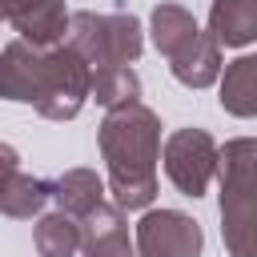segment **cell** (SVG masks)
Returning a JSON list of instances; mask_svg holds the SVG:
<instances>
[{"label": "cell", "mask_w": 257, "mask_h": 257, "mask_svg": "<svg viewBox=\"0 0 257 257\" xmlns=\"http://www.w3.org/2000/svg\"><path fill=\"white\" fill-rule=\"evenodd\" d=\"M217 84H221L217 100L229 116H257V52L229 60Z\"/></svg>", "instance_id": "4fadbf2b"}, {"label": "cell", "mask_w": 257, "mask_h": 257, "mask_svg": "<svg viewBox=\"0 0 257 257\" xmlns=\"http://www.w3.org/2000/svg\"><path fill=\"white\" fill-rule=\"evenodd\" d=\"M209 32L225 48H245L257 40V0H213Z\"/></svg>", "instance_id": "8fae6325"}, {"label": "cell", "mask_w": 257, "mask_h": 257, "mask_svg": "<svg viewBox=\"0 0 257 257\" xmlns=\"http://www.w3.org/2000/svg\"><path fill=\"white\" fill-rule=\"evenodd\" d=\"M0 20H4V4H0Z\"/></svg>", "instance_id": "ac0fdd59"}, {"label": "cell", "mask_w": 257, "mask_h": 257, "mask_svg": "<svg viewBox=\"0 0 257 257\" xmlns=\"http://www.w3.org/2000/svg\"><path fill=\"white\" fill-rule=\"evenodd\" d=\"M48 197H52V181H40V177L24 173L16 149L0 141V213L16 217V221H28L44 209Z\"/></svg>", "instance_id": "52a82bcc"}, {"label": "cell", "mask_w": 257, "mask_h": 257, "mask_svg": "<svg viewBox=\"0 0 257 257\" xmlns=\"http://www.w3.org/2000/svg\"><path fill=\"white\" fill-rule=\"evenodd\" d=\"M169 72L185 84V88H209L221 80V44L213 32H201L189 48H181L169 60Z\"/></svg>", "instance_id": "30bf717a"}, {"label": "cell", "mask_w": 257, "mask_h": 257, "mask_svg": "<svg viewBox=\"0 0 257 257\" xmlns=\"http://www.w3.org/2000/svg\"><path fill=\"white\" fill-rule=\"evenodd\" d=\"M149 28H153V44H157V52H161L165 60H173L181 48H189V44L201 36L193 12L181 8V4H157L153 16H149Z\"/></svg>", "instance_id": "5bb4252c"}, {"label": "cell", "mask_w": 257, "mask_h": 257, "mask_svg": "<svg viewBox=\"0 0 257 257\" xmlns=\"http://www.w3.org/2000/svg\"><path fill=\"white\" fill-rule=\"evenodd\" d=\"M221 237L229 257H257V137L221 149Z\"/></svg>", "instance_id": "7a4b0ae2"}, {"label": "cell", "mask_w": 257, "mask_h": 257, "mask_svg": "<svg viewBox=\"0 0 257 257\" xmlns=\"http://www.w3.org/2000/svg\"><path fill=\"white\" fill-rule=\"evenodd\" d=\"M169 181L185 197H201L221 173V145L205 128H173L161 149Z\"/></svg>", "instance_id": "5b68a950"}, {"label": "cell", "mask_w": 257, "mask_h": 257, "mask_svg": "<svg viewBox=\"0 0 257 257\" xmlns=\"http://www.w3.org/2000/svg\"><path fill=\"white\" fill-rule=\"evenodd\" d=\"M68 44L92 64H133L145 52V28L133 12H72Z\"/></svg>", "instance_id": "277c9868"}, {"label": "cell", "mask_w": 257, "mask_h": 257, "mask_svg": "<svg viewBox=\"0 0 257 257\" xmlns=\"http://www.w3.org/2000/svg\"><path fill=\"white\" fill-rule=\"evenodd\" d=\"M120 213L124 209L116 201H104V205H96L80 221V229H84V245H80L84 257H137L133 245H128V225H124Z\"/></svg>", "instance_id": "ba28073f"}, {"label": "cell", "mask_w": 257, "mask_h": 257, "mask_svg": "<svg viewBox=\"0 0 257 257\" xmlns=\"http://www.w3.org/2000/svg\"><path fill=\"white\" fill-rule=\"evenodd\" d=\"M205 233L181 209H149L137 221V253L141 257H201Z\"/></svg>", "instance_id": "8992f818"}, {"label": "cell", "mask_w": 257, "mask_h": 257, "mask_svg": "<svg viewBox=\"0 0 257 257\" xmlns=\"http://www.w3.org/2000/svg\"><path fill=\"white\" fill-rule=\"evenodd\" d=\"M32 241H36V253L40 257H72L84 245V229H80V221L72 213L56 209V213H44L36 221Z\"/></svg>", "instance_id": "9a60e30c"}, {"label": "cell", "mask_w": 257, "mask_h": 257, "mask_svg": "<svg viewBox=\"0 0 257 257\" xmlns=\"http://www.w3.org/2000/svg\"><path fill=\"white\" fill-rule=\"evenodd\" d=\"M100 108H120L133 104L141 96V76L128 64H108V68H92V92H88Z\"/></svg>", "instance_id": "2e32d148"}, {"label": "cell", "mask_w": 257, "mask_h": 257, "mask_svg": "<svg viewBox=\"0 0 257 257\" xmlns=\"http://www.w3.org/2000/svg\"><path fill=\"white\" fill-rule=\"evenodd\" d=\"M100 157L108 165V193L120 209H149L157 197L161 116L133 100L108 108L100 120Z\"/></svg>", "instance_id": "6da1fadb"}, {"label": "cell", "mask_w": 257, "mask_h": 257, "mask_svg": "<svg viewBox=\"0 0 257 257\" xmlns=\"http://www.w3.org/2000/svg\"><path fill=\"white\" fill-rule=\"evenodd\" d=\"M92 92V64L64 40L52 48H40L36 80H32V108L48 120H72Z\"/></svg>", "instance_id": "3957f363"}, {"label": "cell", "mask_w": 257, "mask_h": 257, "mask_svg": "<svg viewBox=\"0 0 257 257\" xmlns=\"http://www.w3.org/2000/svg\"><path fill=\"white\" fill-rule=\"evenodd\" d=\"M52 201H56V209H64L76 221H84L96 205H104V181L92 169H64L52 181Z\"/></svg>", "instance_id": "7c38bea8"}, {"label": "cell", "mask_w": 257, "mask_h": 257, "mask_svg": "<svg viewBox=\"0 0 257 257\" xmlns=\"http://www.w3.org/2000/svg\"><path fill=\"white\" fill-rule=\"evenodd\" d=\"M0 4H4V20H12L16 12H24V8H28V4H36V0H0Z\"/></svg>", "instance_id": "e0dca14e"}, {"label": "cell", "mask_w": 257, "mask_h": 257, "mask_svg": "<svg viewBox=\"0 0 257 257\" xmlns=\"http://www.w3.org/2000/svg\"><path fill=\"white\" fill-rule=\"evenodd\" d=\"M8 24L20 32V40H28L36 48H52V44H64L68 24H72V12H68L64 0H36L24 12H16Z\"/></svg>", "instance_id": "9c48e42d"}]
</instances>
